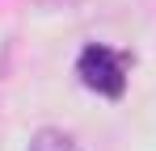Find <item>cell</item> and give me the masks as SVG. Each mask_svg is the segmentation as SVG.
<instances>
[{"label":"cell","instance_id":"obj_1","mask_svg":"<svg viewBox=\"0 0 156 151\" xmlns=\"http://www.w3.org/2000/svg\"><path fill=\"white\" fill-rule=\"evenodd\" d=\"M76 76L89 92L118 101L127 92V80H131V55L114 50V46H101V42H89L76 59Z\"/></svg>","mask_w":156,"mask_h":151},{"label":"cell","instance_id":"obj_2","mask_svg":"<svg viewBox=\"0 0 156 151\" xmlns=\"http://www.w3.org/2000/svg\"><path fill=\"white\" fill-rule=\"evenodd\" d=\"M26 151H84L68 134V130H59V126H42V130H34V139H30Z\"/></svg>","mask_w":156,"mask_h":151}]
</instances>
